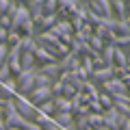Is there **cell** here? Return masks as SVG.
<instances>
[{"label":"cell","mask_w":130,"mask_h":130,"mask_svg":"<svg viewBox=\"0 0 130 130\" xmlns=\"http://www.w3.org/2000/svg\"><path fill=\"white\" fill-rule=\"evenodd\" d=\"M35 76H37V67L20 72V74L15 76V87H18V93H15V95H28V93L35 89Z\"/></svg>","instance_id":"obj_1"},{"label":"cell","mask_w":130,"mask_h":130,"mask_svg":"<svg viewBox=\"0 0 130 130\" xmlns=\"http://www.w3.org/2000/svg\"><path fill=\"white\" fill-rule=\"evenodd\" d=\"M89 9L98 15V18H104V20H117L115 13H113V5L111 0H91L89 2Z\"/></svg>","instance_id":"obj_2"},{"label":"cell","mask_w":130,"mask_h":130,"mask_svg":"<svg viewBox=\"0 0 130 130\" xmlns=\"http://www.w3.org/2000/svg\"><path fill=\"white\" fill-rule=\"evenodd\" d=\"M13 102H15V108H18V113L24 117V119H35V115H37V108L32 106L30 102L26 100V95H13Z\"/></svg>","instance_id":"obj_3"},{"label":"cell","mask_w":130,"mask_h":130,"mask_svg":"<svg viewBox=\"0 0 130 130\" xmlns=\"http://www.w3.org/2000/svg\"><path fill=\"white\" fill-rule=\"evenodd\" d=\"M26 100L32 104V106L37 108L39 104H43V102H48V100H52V91H50V87H35L30 93L26 95Z\"/></svg>","instance_id":"obj_4"},{"label":"cell","mask_w":130,"mask_h":130,"mask_svg":"<svg viewBox=\"0 0 130 130\" xmlns=\"http://www.w3.org/2000/svg\"><path fill=\"white\" fill-rule=\"evenodd\" d=\"M24 5H26L28 13H30V20L39 26V22H41V18H43V0H28Z\"/></svg>","instance_id":"obj_5"},{"label":"cell","mask_w":130,"mask_h":130,"mask_svg":"<svg viewBox=\"0 0 130 130\" xmlns=\"http://www.w3.org/2000/svg\"><path fill=\"white\" fill-rule=\"evenodd\" d=\"M111 78H113V65H104V67H95L89 80H93V83L100 87L102 83H106V80H111Z\"/></svg>","instance_id":"obj_6"},{"label":"cell","mask_w":130,"mask_h":130,"mask_svg":"<svg viewBox=\"0 0 130 130\" xmlns=\"http://www.w3.org/2000/svg\"><path fill=\"white\" fill-rule=\"evenodd\" d=\"M32 56H35V63H41V65H48V63H56V56L54 54H50V52L46 50V48H41V46H37V50L32 52Z\"/></svg>","instance_id":"obj_7"},{"label":"cell","mask_w":130,"mask_h":130,"mask_svg":"<svg viewBox=\"0 0 130 130\" xmlns=\"http://www.w3.org/2000/svg\"><path fill=\"white\" fill-rule=\"evenodd\" d=\"M52 104H54V111L56 113H72V102L67 100V98L63 95H54L52 98ZM54 113V115H56Z\"/></svg>","instance_id":"obj_8"},{"label":"cell","mask_w":130,"mask_h":130,"mask_svg":"<svg viewBox=\"0 0 130 130\" xmlns=\"http://www.w3.org/2000/svg\"><path fill=\"white\" fill-rule=\"evenodd\" d=\"M113 5V13H115L117 20H126V15H128V2L126 0H111Z\"/></svg>","instance_id":"obj_9"},{"label":"cell","mask_w":130,"mask_h":130,"mask_svg":"<svg viewBox=\"0 0 130 130\" xmlns=\"http://www.w3.org/2000/svg\"><path fill=\"white\" fill-rule=\"evenodd\" d=\"M128 63H130V59H128V54H126V50L119 48V46H115V52H113V65H117V67H126Z\"/></svg>","instance_id":"obj_10"},{"label":"cell","mask_w":130,"mask_h":130,"mask_svg":"<svg viewBox=\"0 0 130 130\" xmlns=\"http://www.w3.org/2000/svg\"><path fill=\"white\" fill-rule=\"evenodd\" d=\"M41 74H46L48 78H52V80H59V74H61V70H59V65L56 63H48V65H39L37 67Z\"/></svg>","instance_id":"obj_11"},{"label":"cell","mask_w":130,"mask_h":130,"mask_svg":"<svg viewBox=\"0 0 130 130\" xmlns=\"http://www.w3.org/2000/svg\"><path fill=\"white\" fill-rule=\"evenodd\" d=\"M18 32L22 35V37H35V35H37V24H35L30 18H28L26 22L20 26V30H18Z\"/></svg>","instance_id":"obj_12"},{"label":"cell","mask_w":130,"mask_h":130,"mask_svg":"<svg viewBox=\"0 0 130 130\" xmlns=\"http://www.w3.org/2000/svg\"><path fill=\"white\" fill-rule=\"evenodd\" d=\"M52 121H54L56 126H61V128H67V126L74 121V115H72V113H56V115H52Z\"/></svg>","instance_id":"obj_13"},{"label":"cell","mask_w":130,"mask_h":130,"mask_svg":"<svg viewBox=\"0 0 130 130\" xmlns=\"http://www.w3.org/2000/svg\"><path fill=\"white\" fill-rule=\"evenodd\" d=\"M20 67H22V70H32V67H37L32 52H22V56H20Z\"/></svg>","instance_id":"obj_14"},{"label":"cell","mask_w":130,"mask_h":130,"mask_svg":"<svg viewBox=\"0 0 130 130\" xmlns=\"http://www.w3.org/2000/svg\"><path fill=\"white\" fill-rule=\"evenodd\" d=\"M113 32H115L117 37H128L130 35V26L124 22V20H117L115 26H113Z\"/></svg>","instance_id":"obj_15"},{"label":"cell","mask_w":130,"mask_h":130,"mask_svg":"<svg viewBox=\"0 0 130 130\" xmlns=\"http://www.w3.org/2000/svg\"><path fill=\"white\" fill-rule=\"evenodd\" d=\"M20 48H22V52H35L37 50V41H35V37H22L20 39Z\"/></svg>","instance_id":"obj_16"},{"label":"cell","mask_w":130,"mask_h":130,"mask_svg":"<svg viewBox=\"0 0 130 130\" xmlns=\"http://www.w3.org/2000/svg\"><path fill=\"white\" fill-rule=\"evenodd\" d=\"M113 52H115V46H113V43H106V46L102 48L100 56H102L104 65H113Z\"/></svg>","instance_id":"obj_17"},{"label":"cell","mask_w":130,"mask_h":130,"mask_svg":"<svg viewBox=\"0 0 130 130\" xmlns=\"http://www.w3.org/2000/svg\"><path fill=\"white\" fill-rule=\"evenodd\" d=\"M80 70L85 72V74L91 78V74H93V70H95V65H93V61H91V56H83V61H80Z\"/></svg>","instance_id":"obj_18"},{"label":"cell","mask_w":130,"mask_h":130,"mask_svg":"<svg viewBox=\"0 0 130 130\" xmlns=\"http://www.w3.org/2000/svg\"><path fill=\"white\" fill-rule=\"evenodd\" d=\"M87 124L91 126V128H100V126H102V115H100V113H89Z\"/></svg>","instance_id":"obj_19"},{"label":"cell","mask_w":130,"mask_h":130,"mask_svg":"<svg viewBox=\"0 0 130 130\" xmlns=\"http://www.w3.org/2000/svg\"><path fill=\"white\" fill-rule=\"evenodd\" d=\"M37 111H39V113H43V115H50V117L56 113V111H54V104H52V100H48V102L39 104V106H37Z\"/></svg>","instance_id":"obj_20"},{"label":"cell","mask_w":130,"mask_h":130,"mask_svg":"<svg viewBox=\"0 0 130 130\" xmlns=\"http://www.w3.org/2000/svg\"><path fill=\"white\" fill-rule=\"evenodd\" d=\"M20 39H22V35L18 30H7V46H18Z\"/></svg>","instance_id":"obj_21"},{"label":"cell","mask_w":130,"mask_h":130,"mask_svg":"<svg viewBox=\"0 0 130 130\" xmlns=\"http://www.w3.org/2000/svg\"><path fill=\"white\" fill-rule=\"evenodd\" d=\"M98 102L102 104V108H104V111H106V108H111V106H113V98L108 95V93L100 91V95H98Z\"/></svg>","instance_id":"obj_22"},{"label":"cell","mask_w":130,"mask_h":130,"mask_svg":"<svg viewBox=\"0 0 130 130\" xmlns=\"http://www.w3.org/2000/svg\"><path fill=\"white\" fill-rule=\"evenodd\" d=\"M56 13V0H43V15Z\"/></svg>","instance_id":"obj_23"},{"label":"cell","mask_w":130,"mask_h":130,"mask_svg":"<svg viewBox=\"0 0 130 130\" xmlns=\"http://www.w3.org/2000/svg\"><path fill=\"white\" fill-rule=\"evenodd\" d=\"M9 78H13V74H11V70H9V65H0V83H5V80H9Z\"/></svg>","instance_id":"obj_24"},{"label":"cell","mask_w":130,"mask_h":130,"mask_svg":"<svg viewBox=\"0 0 130 130\" xmlns=\"http://www.w3.org/2000/svg\"><path fill=\"white\" fill-rule=\"evenodd\" d=\"M9 50L11 46H7V43H0V65H5L7 59H9Z\"/></svg>","instance_id":"obj_25"},{"label":"cell","mask_w":130,"mask_h":130,"mask_svg":"<svg viewBox=\"0 0 130 130\" xmlns=\"http://www.w3.org/2000/svg\"><path fill=\"white\" fill-rule=\"evenodd\" d=\"M87 106H89V111H91V113H100V115H102V113H104V108H102V104L98 102V100H91V102H89Z\"/></svg>","instance_id":"obj_26"},{"label":"cell","mask_w":130,"mask_h":130,"mask_svg":"<svg viewBox=\"0 0 130 130\" xmlns=\"http://www.w3.org/2000/svg\"><path fill=\"white\" fill-rule=\"evenodd\" d=\"M50 91H52V98L61 95V91H63V83H61V80H54V83L50 85Z\"/></svg>","instance_id":"obj_27"},{"label":"cell","mask_w":130,"mask_h":130,"mask_svg":"<svg viewBox=\"0 0 130 130\" xmlns=\"http://www.w3.org/2000/svg\"><path fill=\"white\" fill-rule=\"evenodd\" d=\"M11 9V0H0V15H7Z\"/></svg>","instance_id":"obj_28"},{"label":"cell","mask_w":130,"mask_h":130,"mask_svg":"<svg viewBox=\"0 0 130 130\" xmlns=\"http://www.w3.org/2000/svg\"><path fill=\"white\" fill-rule=\"evenodd\" d=\"M43 130H63V128H61V126H56V124H54V121H52V119H50V121H48V124H46V126H43Z\"/></svg>","instance_id":"obj_29"},{"label":"cell","mask_w":130,"mask_h":130,"mask_svg":"<svg viewBox=\"0 0 130 130\" xmlns=\"http://www.w3.org/2000/svg\"><path fill=\"white\" fill-rule=\"evenodd\" d=\"M7 130H20V128H7Z\"/></svg>","instance_id":"obj_30"},{"label":"cell","mask_w":130,"mask_h":130,"mask_svg":"<svg viewBox=\"0 0 130 130\" xmlns=\"http://www.w3.org/2000/svg\"><path fill=\"white\" fill-rule=\"evenodd\" d=\"M0 28H2V26H0Z\"/></svg>","instance_id":"obj_31"}]
</instances>
